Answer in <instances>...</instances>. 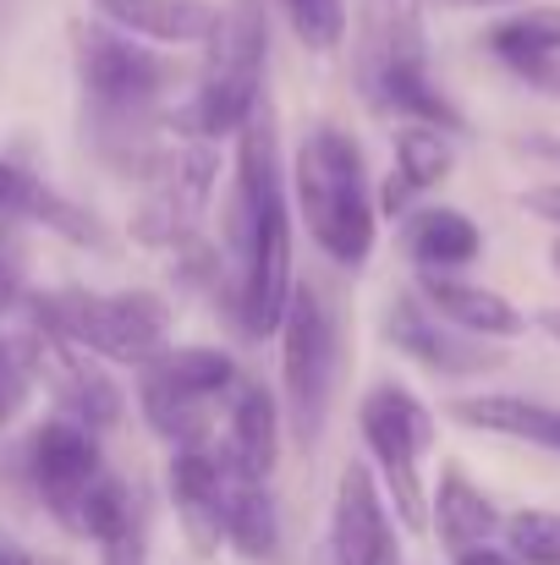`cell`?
Returning a JSON list of instances; mask_svg holds the SVG:
<instances>
[{"instance_id":"6da1fadb","label":"cell","mask_w":560,"mask_h":565,"mask_svg":"<svg viewBox=\"0 0 560 565\" xmlns=\"http://www.w3.org/2000/svg\"><path fill=\"white\" fill-rule=\"evenodd\" d=\"M231 138H236V160H231V188L220 203L214 291L247 341H270L281 330V313H286L292 286H297L292 182L281 166V121L270 110V94L247 110V121Z\"/></svg>"},{"instance_id":"7a4b0ae2","label":"cell","mask_w":560,"mask_h":565,"mask_svg":"<svg viewBox=\"0 0 560 565\" xmlns=\"http://www.w3.org/2000/svg\"><path fill=\"white\" fill-rule=\"evenodd\" d=\"M72 61H77V88H83V116L94 127V149L144 177L166 149L160 99L177 83L171 55L99 17V22L72 28Z\"/></svg>"},{"instance_id":"3957f363","label":"cell","mask_w":560,"mask_h":565,"mask_svg":"<svg viewBox=\"0 0 560 565\" xmlns=\"http://www.w3.org/2000/svg\"><path fill=\"white\" fill-rule=\"evenodd\" d=\"M292 203L314 236V247L341 264V269H363L379 236V209H373L369 166H363V143L336 127L319 121L297 154H292Z\"/></svg>"},{"instance_id":"277c9868","label":"cell","mask_w":560,"mask_h":565,"mask_svg":"<svg viewBox=\"0 0 560 565\" xmlns=\"http://www.w3.org/2000/svg\"><path fill=\"white\" fill-rule=\"evenodd\" d=\"M264 66H270V6L264 0H231L220 6L209 39H203V72L187 99V110L171 121L182 138H231L247 110L264 99Z\"/></svg>"},{"instance_id":"5b68a950","label":"cell","mask_w":560,"mask_h":565,"mask_svg":"<svg viewBox=\"0 0 560 565\" xmlns=\"http://www.w3.org/2000/svg\"><path fill=\"white\" fill-rule=\"evenodd\" d=\"M275 335H281V417L292 439L314 450L325 439L336 406V374H341V324L330 297L314 280H297Z\"/></svg>"},{"instance_id":"8992f818","label":"cell","mask_w":560,"mask_h":565,"mask_svg":"<svg viewBox=\"0 0 560 565\" xmlns=\"http://www.w3.org/2000/svg\"><path fill=\"white\" fill-rule=\"evenodd\" d=\"M39 324H55L116 369H144L171 347V308L155 291H83L61 286L28 302Z\"/></svg>"},{"instance_id":"52a82bcc","label":"cell","mask_w":560,"mask_h":565,"mask_svg":"<svg viewBox=\"0 0 560 565\" xmlns=\"http://www.w3.org/2000/svg\"><path fill=\"white\" fill-rule=\"evenodd\" d=\"M358 434L369 445L373 478H379L395 522L406 533H429V494H423L418 461L434 450V412L406 384L384 379L358 401Z\"/></svg>"},{"instance_id":"ba28073f","label":"cell","mask_w":560,"mask_h":565,"mask_svg":"<svg viewBox=\"0 0 560 565\" xmlns=\"http://www.w3.org/2000/svg\"><path fill=\"white\" fill-rule=\"evenodd\" d=\"M236 363L220 347H166L138 369V412L177 450L214 439V401L236 390Z\"/></svg>"},{"instance_id":"9c48e42d","label":"cell","mask_w":560,"mask_h":565,"mask_svg":"<svg viewBox=\"0 0 560 565\" xmlns=\"http://www.w3.org/2000/svg\"><path fill=\"white\" fill-rule=\"evenodd\" d=\"M144 198L133 209V242L144 247H192L214 188H220V149L214 138H182L160 149V160L138 177Z\"/></svg>"},{"instance_id":"30bf717a","label":"cell","mask_w":560,"mask_h":565,"mask_svg":"<svg viewBox=\"0 0 560 565\" xmlns=\"http://www.w3.org/2000/svg\"><path fill=\"white\" fill-rule=\"evenodd\" d=\"M22 347H28V363H33V384L50 390L61 417H72V423H83L94 434L121 423L127 395H121L116 379L105 374V358H94L88 347H77L72 335H61L55 324H39V319L22 335Z\"/></svg>"},{"instance_id":"8fae6325","label":"cell","mask_w":560,"mask_h":565,"mask_svg":"<svg viewBox=\"0 0 560 565\" xmlns=\"http://www.w3.org/2000/svg\"><path fill=\"white\" fill-rule=\"evenodd\" d=\"M105 450L94 439V428L72 423V417H50L33 428L28 439V478H33V494L44 500V511L55 516V527H66L77 539L83 527V500L94 494V483L105 478Z\"/></svg>"},{"instance_id":"7c38bea8","label":"cell","mask_w":560,"mask_h":565,"mask_svg":"<svg viewBox=\"0 0 560 565\" xmlns=\"http://www.w3.org/2000/svg\"><path fill=\"white\" fill-rule=\"evenodd\" d=\"M384 341L401 358H412L418 369H429L434 379H478V374L506 369V341L467 335V330L445 324L418 291L390 297V308H384Z\"/></svg>"},{"instance_id":"4fadbf2b","label":"cell","mask_w":560,"mask_h":565,"mask_svg":"<svg viewBox=\"0 0 560 565\" xmlns=\"http://www.w3.org/2000/svg\"><path fill=\"white\" fill-rule=\"evenodd\" d=\"M325 550H330V561L336 565H401L395 522H390L384 489H379L373 467H363V461L341 467V478H336Z\"/></svg>"},{"instance_id":"5bb4252c","label":"cell","mask_w":560,"mask_h":565,"mask_svg":"<svg viewBox=\"0 0 560 565\" xmlns=\"http://www.w3.org/2000/svg\"><path fill=\"white\" fill-rule=\"evenodd\" d=\"M281 439H286V417H281V401L253 384V379H236V390L225 395L220 406V461L231 478H275L281 467Z\"/></svg>"},{"instance_id":"9a60e30c","label":"cell","mask_w":560,"mask_h":565,"mask_svg":"<svg viewBox=\"0 0 560 565\" xmlns=\"http://www.w3.org/2000/svg\"><path fill=\"white\" fill-rule=\"evenodd\" d=\"M225 461L209 445H177L171 450V467H166V489H171V505H177V522H182L187 544L198 561H209L220 544H225Z\"/></svg>"},{"instance_id":"2e32d148","label":"cell","mask_w":560,"mask_h":565,"mask_svg":"<svg viewBox=\"0 0 560 565\" xmlns=\"http://www.w3.org/2000/svg\"><path fill=\"white\" fill-rule=\"evenodd\" d=\"M0 220L6 225H44L77 247H105V225L99 214H88V203H72L66 192H55L44 177H33L28 166L0 154Z\"/></svg>"},{"instance_id":"e0dca14e","label":"cell","mask_w":560,"mask_h":565,"mask_svg":"<svg viewBox=\"0 0 560 565\" xmlns=\"http://www.w3.org/2000/svg\"><path fill=\"white\" fill-rule=\"evenodd\" d=\"M445 324L467 330V335H489V341H517L528 330L522 308L506 302L500 291L478 286V280H462L456 269H418V286H412Z\"/></svg>"},{"instance_id":"ac0fdd59","label":"cell","mask_w":560,"mask_h":565,"mask_svg":"<svg viewBox=\"0 0 560 565\" xmlns=\"http://www.w3.org/2000/svg\"><path fill=\"white\" fill-rule=\"evenodd\" d=\"M445 417L473 428V434H500L517 445H539L560 456V406L533 401V395H511V390H478V395H451Z\"/></svg>"},{"instance_id":"d6986e66","label":"cell","mask_w":560,"mask_h":565,"mask_svg":"<svg viewBox=\"0 0 560 565\" xmlns=\"http://www.w3.org/2000/svg\"><path fill=\"white\" fill-rule=\"evenodd\" d=\"M105 22H116L121 33H138L160 50L171 44H203L220 6L214 0H94Z\"/></svg>"},{"instance_id":"ffe728a7","label":"cell","mask_w":560,"mask_h":565,"mask_svg":"<svg viewBox=\"0 0 560 565\" xmlns=\"http://www.w3.org/2000/svg\"><path fill=\"white\" fill-rule=\"evenodd\" d=\"M281 505L270 494L264 478H231L225 483V550L247 565H275L281 561Z\"/></svg>"},{"instance_id":"44dd1931","label":"cell","mask_w":560,"mask_h":565,"mask_svg":"<svg viewBox=\"0 0 560 565\" xmlns=\"http://www.w3.org/2000/svg\"><path fill=\"white\" fill-rule=\"evenodd\" d=\"M489 55L506 61L517 77H533L545 83L550 66L560 61V6H522V11H506L489 22L484 33Z\"/></svg>"},{"instance_id":"7402d4cb","label":"cell","mask_w":560,"mask_h":565,"mask_svg":"<svg viewBox=\"0 0 560 565\" xmlns=\"http://www.w3.org/2000/svg\"><path fill=\"white\" fill-rule=\"evenodd\" d=\"M401 247H406V258L418 269H467L484 253V231H478L473 214L445 209V203H429V209L406 214Z\"/></svg>"},{"instance_id":"603a6c76","label":"cell","mask_w":560,"mask_h":565,"mask_svg":"<svg viewBox=\"0 0 560 565\" xmlns=\"http://www.w3.org/2000/svg\"><path fill=\"white\" fill-rule=\"evenodd\" d=\"M500 511H495V500L451 461L445 472H440V483H434V494H429V527L440 533V544L445 550H467V544H484V539H495L500 533Z\"/></svg>"},{"instance_id":"cb8c5ba5","label":"cell","mask_w":560,"mask_h":565,"mask_svg":"<svg viewBox=\"0 0 560 565\" xmlns=\"http://www.w3.org/2000/svg\"><path fill=\"white\" fill-rule=\"evenodd\" d=\"M456 154H451V132L429 127V121H406L395 132V177H406L418 192H434L440 182H451Z\"/></svg>"},{"instance_id":"d4e9b609","label":"cell","mask_w":560,"mask_h":565,"mask_svg":"<svg viewBox=\"0 0 560 565\" xmlns=\"http://www.w3.org/2000/svg\"><path fill=\"white\" fill-rule=\"evenodd\" d=\"M292 17V33L314 55H336L347 44V0H281Z\"/></svg>"},{"instance_id":"484cf974","label":"cell","mask_w":560,"mask_h":565,"mask_svg":"<svg viewBox=\"0 0 560 565\" xmlns=\"http://www.w3.org/2000/svg\"><path fill=\"white\" fill-rule=\"evenodd\" d=\"M500 527L522 565H560V511H511Z\"/></svg>"},{"instance_id":"4316f807","label":"cell","mask_w":560,"mask_h":565,"mask_svg":"<svg viewBox=\"0 0 560 565\" xmlns=\"http://www.w3.org/2000/svg\"><path fill=\"white\" fill-rule=\"evenodd\" d=\"M28 395H33V363H28V347L0 335V428L17 423V412L28 406Z\"/></svg>"},{"instance_id":"83f0119b","label":"cell","mask_w":560,"mask_h":565,"mask_svg":"<svg viewBox=\"0 0 560 565\" xmlns=\"http://www.w3.org/2000/svg\"><path fill=\"white\" fill-rule=\"evenodd\" d=\"M22 302H28V264H22L17 242H11L6 225H0V319H6L11 308H22Z\"/></svg>"},{"instance_id":"f1b7e54d","label":"cell","mask_w":560,"mask_h":565,"mask_svg":"<svg viewBox=\"0 0 560 565\" xmlns=\"http://www.w3.org/2000/svg\"><path fill=\"white\" fill-rule=\"evenodd\" d=\"M412 198H418V188H412L406 177L390 171V177L379 182V192H373V209H379V220H401V214L412 209Z\"/></svg>"},{"instance_id":"f546056e","label":"cell","mask_w":560,"mask_h":565,"mask_svg":"<svg viewBox=\"0 0 560 565\" xmlns=\"http://www.w3.org/2000/svg\"><path fill=\"white\" fill-rule=\"evenodd\" d=\"M105 550V565H144V550H149V539H144V516L127 527V533H116L110 544H99Z\"/></svg>"},{"instance_id":"4dcf8cb0","label":"cell","mask_w":560,"mask_h":565,"mask_svg":"<svg viewBox=\"0 0 560 565\" xmlns=\"http://www.w3.org/2000/svg\"><path fill=\"white\" fill-rule=\"evenodd\" d=\"M522 209L533 214V220H550L560 225V182H539V188L522 192Z\"/></svg>"},{"instance_id":"1f68e13d","label":"cell","mask_w":560,"mask_h":565,"mask_svg":"<svg viewBox=\"0 0 560 565\" xmlns=\"http://www.w3.org/2000/svg\"><path fill=\"white\" fill-rule=\"evenodd\" d=\"M451 565H522L511 550H495L489 539L484 544H467V550H451Z\"/></svg>"},{"instance_id":"d6a6232c","label":"cell","mask_w":560,"mask_h":565,"mask_svg":"<svg viewBox=\"0 0 560 565\" xmlns=\"http://www.w3.org/2000/svg\"><path fill=\"white\" fill-rule=\"evenodd\" d=\"M0 565H33V555L22 544H0Z\"/></svg>"},{"instance_id":"836d02e7","label":"cell","mask_w":560,"mask_h":565,"mask_svg":"<svg viewBox=\"0 0 560 565\" xmlns=\"http://www.w3.org/2000/svg\"><path fill=\"white\" fill-rule=\"evenodd\" d=\"M539 330H545L550 341H560V308H545V313H539Z\"/></svg>"},{"instance_id":"e575fe53","label":"cell","mask_w":560,"mask_h":565,"mask_svg":"<svg viewBox=\"0 0 560 565\" xmlns=\"http://www.w3.org/2000/svg\"><path fill=\"white\" fill-rule=\"evenodd\" d=\"M434 6H511V0H434Z\"/></svg>"},{"instance_id":"d590c367","label":"cell","mask_w":560,"mask_h":565,"mask_svg":"<svg viewBox=\"0 0 560 565\" xmlns=\"http://www.w3.org/2000/svg\"><path fill=\"white\" fill-rule=\"evenodd\" d=\"M550 264H556V275H560V242H550Z\"/></svg>"},{"instance_id":"8d00e7d4","label":"cell","mask_w":560,"mask_h":565,"mask_svg":"<svg viewBox=\"0 0 560 565\" xmlns=\"http://www.w3.org/2000/svg\"><path fill=\"white\" fill-rule=\"evenodd\" d=\"M314 565H336V561H330V550H319V555H314Z\"/></svg>"},{"instance_id":"74e56055","label":"cell","mask_w":560,"mask_h":565,"mask_svg":"<svg viewBox=\"0 0 560 565\" xmlns=\"http://www.w3.org/2000/svg\"><path fill=\"white\" fill-rule=\"evenodd\" d=\"M0 225H6V220H0Z\"/></svg>"}]
</instances>
